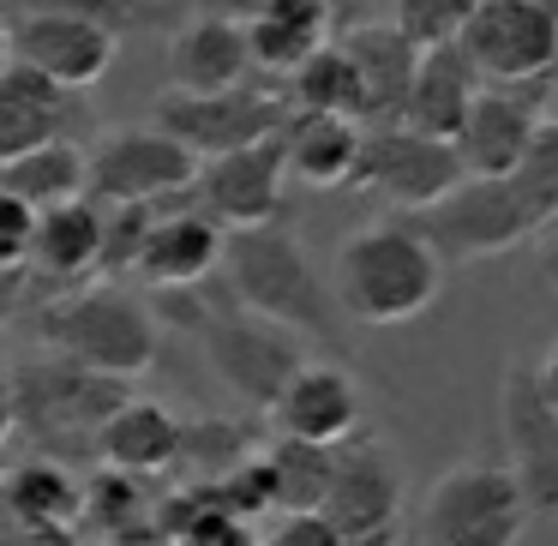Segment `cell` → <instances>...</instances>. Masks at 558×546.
Instances as JSON below:
<instances>
[{
  "label": "cell",
  "mask_w": 558,
  "mask_h": 546,
  "mask_svg": "<svg viewBox=\"0 0 558 546\" xmlns=\"http://www.w3.org/2000/svg\"><path fill=\"white\" fill-rule=\"evenodd\" d=\"M553 210H558V114H546L522 169L493 174V181H462L450 198H438L433 210H421L409 222L426 234V246L445 265H474V258H498L510 246L534 241Z\"/></svg>",
  "instance_id": "obj_1"
},
{
  "label": "cell",
  "mask_w": 558,
  "mask_h": 546,
  "mask_svg": "<svg viewBox=\"0 0 558 546\" xmlns=\"http://www.w3.org/2000/svg\"><path fill=\"white\" fill-rule=\"evenodd\" d=\"M445 289V258L426 246V234L409 217H378L366 229L342 234L337 265H330V294L337 313L354 325H409Z\"/></svg>",
  "instance_id": "obj_2"
},
{
  "label": "cell",
  "mask_w": 558,
  "mask_h": 546,
  "mask_svg": "<svg viewBox=\"0 0 558 546\" xmlns=\"http://www.w3.org/2000/svg\"><path fill=\"white\" fill-rule=\"evenodd\" d=\"M43 354H61L73 366H90L102 378L133 385L138 373L157 366V313L121 282H85L66 294H43L31 313Z\"/></svg>",
  "instance_id": "obj_3"
},
{
  "label": "cell",
  "mask_w": 558,
  "mask_h": 546,
  "mask_svg": "<svg viewBox=\"0 0 558 546\" xmlns=\"http://www.w3.org/2000/svg\"><path fill=\"white\" fill-rule=\"evenodd\" d=\"M222 282H229V301L241 313H258L270 325L294 330V337H318L337 342L342 313L330 282L313 270L306 246L294 241L282 222H265V229H241L222 246Z\"/></svg>",
  "instance_id": "obj_4"
},
{
  "label": "cell",
  "mask_w": 558,
  "mask_h": 546,
  "mask_svg": "<svg viewBox=\"0 0 558 546\" xmlns=\"http://www.w3.org/2000/svg\"><path fill=\"white\" fill-rule=\"evenodd\" d=\"M162 301V318L169 325H181L186 337L198 342V354L210 361V373L222 378V385L234 390L241 402H253L258 414H270V402H277V390L294 378V366L306 361L301 337L282 325H270V318L258 313H241V306L229 301V294H157Z\"/></svg>",
  "instance_id": "obj_5"
},
{
  "label": "cell",
  "mask_w": 558,
  "mask_h": 546,
  "mask_svg": "<svg viewBox=\"0 0 558 546\" xmlns=\"http://www.w3.org/2000/svg\"><path fill=\"white\" fill-rule=\"evenodd\" d=\"M534 510L505 462H457L426 486L421 546H517Z\"/></svg>",
  "instance_id": "obj_6"
},
{
  "label": "cell",
  "mask_w": 558,
  "mask_h": 546,
  "mask_svg": "<svg viewBox=\"0 0 558 546\" xmlns=\"http://www.w3.org/2000/svg\"><path fill=\"white\" fill-rule=\"evenodd\" d=\"M133 390L121 378H102L90 366H73L61 354H37V361L13 366V409H19V433L31 445H97L102 421H109Z\"/></svg>",
  "instance_id": "obj_7"
},
{
  "label": "cell",
  "mask_w": 558,
  "mask_h": 546,
  "mask_svg": "<svg viewBox=\"0 0 558 546\" xmlns=\"http://www.w3.org/2000/svg\"><path fill=\"white\" fill-rule=\"evenodd\" d=\"M289 121V97L270 78H253L241 90H217V97H186V90H162L157 109H150V126L169 133L181 150H193L198 162L229 157V150L265 145V138L282 133Z\"/></svg>",
  "instance_id": "obj_8"
},
{
  "label": "cell",
  "mask_w": 558,
  "mask_h": 546,
  "mask_svg": "<svg viewBox=\"0 0 558 546\" xmlns=\"http://www.w3.org/2000/svg\"><path fill=\"white\" fill-rule=\"evenodd\" d=\"M457 49L469 54L481 85L558 78V0H481Z\"/></svg>",
  "instance_id": "obj_9"
},
{
  "label": "cell",
  "mask_w": 558,
  "mask_h": 546,
  "mask_svg": "<svg viewBox=\"0 0 558 546\" xmlns=\"http://www.w3.org/2000/svg\"><path fill=\"white\" fill-rule=\"evenodd\" d=\"M318 517L342 534V546H402L409 529V493H402V469L373 433L349 438L337 450V474Z\"/></svg>",
  "instance_id": "obj_10"
},
{
  "label": "cell",
  "mask_w": 558,
  "mask_h": 546,
  "mask_svg": "<svg viewBox=\"0 0 558 546\" xmlns=\"http://www.w3.org/2000/svg\"><path fill=\"white\" fill-rule=\"evenodd\" d=\"M462 181H469V174H462L457 145L426 138V133H414V126H366L354 186L373 193V198H385L397 217L433 210L438 198H450Z\"/></svg>",
  "instance_id": "obj_11"
},
{
  "label": "cell",
  "mask_w": 558,
  "mask_h": 546,
  "mask_svg": "<svg viewBox=\"0 0 558 546\" xmlns=\"http://www.w3.org/2000/svg\"><path fill=\"white\" fill-rule=\"evenodd\" d=\"M198 181V157L157 126H121L90 145V198L97 205H174Z\"/></svg>",
  "instance_id": "obj_12"
},
{
  "label": "cell",
  "mask_w": 558,
  "mask_h": 546,
  "mask_svg": "<svg viewBox=\"0 0 558 546\" xmlns=\"http://www.w3.org/2000/svg\"><path fill=\"white\" fill-rule=\"evenodd\" d=\"M265 421L277 426V438L342 450L349 438L366 433V397H361V385H354L349 366L313 361V354H306V361L294 366V378L277 390V402H270Z\"/></svg>",
  "instance_id": "obj_13"
},
{
  "label": "cell",
  "mask_w": 558,
  "mask_h": 546,
  "mask_svg": "<svg viewBox=\"0 0 558 546\" xmlns=\"http://www.w3.org/2000/svg\"><path fill=\"white\" fill-rule=\"evenodd\" d=\"M282 193H289V169H282L277 138L198 162V181H193V205L205 210L222 234L282 222Z\"/></svg>",
  "instance_id": "obj_14"
},
{
  "label": "cell",
  "mask_w": 558,
  "mask_h": 546,
  "mask_svg": "<svg viewBox=\"0 0 558 546\" xmlns=\"http://www.w3.org/2000/svg\"><path fill=\"white\" fill-rule=\"evenodd\" d=\"M558 78H541V85H481L469 121L457 133V157L469 181H493V174L522 169L534 133L546 121V97H553Z\"/></svg>",
  "instance_id": "obj_15"
},
{
  "label": "cell",
  "mask_w": 558,
  "mask_h": 546,
  "mask_svg": "<svg viewBox=\"0 0 558 546\" xmlns=\"http://www.w3.org/2000/svg\"><path fill=\"white\" fill-rule=\"evenodd\" d=\"M114 54H121V37H109L102 25H85L73 13H25L19 7V19H13V61L25 73L49 78L66 97L102 85Z\"/></svg>",
  "instance_id": "obj_16"
},
{
  "label": "cell",
  "mask_w": 558,
  "mask_h": 546,
  "mask_svg": "<svg viewBox=\"0 0 558 546\" xmlns=\"http://www.w3.org/2000/svg\"><path fill=\"white\" fill-rule=\"evenodd\" d=\"M222 246H229V234H222L217 222L193 205V193H186V198H174V205L150 210V229H145V246H138L133 277L145 282L150 294L205 289L222 270Z\"/></svg>",
  "instance_id": "obj_17"
},
{
  "label": "cell",
  "mask_w": 558,
  "mask_h": 546,
  "mask_svg": "<svg viewBox=\"0 0 558 546\" xmlns=\"http://www.w3.org/2000/svg\"><path fill=\"white\" fill-rule=\"evenodd\" d=\"M498 421H505V469L517 474L529 510L534 517H558V414L541 402L529 366L505 373Z\"/></svg>",
  "instance_id": "obj_18"
},
{
  "label": "cell",
  "mask_w": 558,
  "mask_h": 546,
  "mask_svg": "<svg viewBox=\"0 0 558 546\" xmlns=\"http://www.w3.org/2000/svg\"><path fill=\"white\" fill-rule=\"evenodd\" d=\"M337 49L349 54L354 78H361V126H397L402 102H409V85H414V66H421V49L390 19L349 25L337 37Z\"/></svg>",
  "instance_id": "obj_19"
},
{
  "label": "cell",
  "mask_w": 558,
  "mask_h": 546,
  "mask_svg": "<svg viewBox=\"0 0 558 546\" xmlns=\"http://www.w3.org/2000/svg\"><path fill=\"white\" fill-rule=\"evenodd\" d=\"M253 54H246V31L217 13H193L174 25L169 37V90L186 97H217V90L253 85Z\"/></svg>",
  "instance_id": "obj_20"
},
{
  "label": "cell",
  "mask_w": 558,
  "mask_h": 546,
  "mask_svg": "<svg viewBox=\"0 0 558 546\" xmlns=\"http://www.w3.org/2000/svg\"><path fill=\"white\" fill-rule=\"evenodd\" d=\"M181 433L186 421L157 397H126L121 409L102 421L97 433V457L102 469L133 474V481H162V474L181 469Z\"/></svg>",
  "instance_id": "obj_21"
},
{
  "label": "cell",
  "mask_w": 558,
  "mask_h": 546,
  "mask_svg": "<svg viewBox=\"0 0 558 546\" xmlns=\"http://www.w3.org/2000/svg\"><path fill=\"white\" fill-rule=\"evenodd\" d=\"M31 282L66 294L102 277V205L97 198H73L37 217V246H31Z\"/></svg>",
  "instance_id": "obj_22"
},
{
  "label": "cell",
  "mask_w": 558,
  "mask_h": 546,
  "mask_svg": "<svg viewBox=\"0 0 558 546\" xmlns=\"http://www.w3.org/2000/svg\"><path fill=\"white\" fill-rule=\"evenodd\" d=\"M361 121H342V114H301L289 109L277 145H282V169L289 181L313 186V193H337V186H354V169H361Z\"/></svg>",
  "instance_id": "obj_23"
},
{
  "label": "cell",
  "mask_w": 558,
  "mask_h": 546,
  "mask_svg": "<svg viewBox=\"0 0 558 546\" xmlns=\"http://www.w3.org/2000/svg\"><path fill=\"white\" fill-rule=\"evenodd\" d=\"M474 97H481V73L469 66V54H462L457 43H450V49H426L421 66H414V85H409V102H402L397 126H414V133H426V138L457 145Z\"/></svg>",
  "instance_id": "obj_24"
},
{
  "label": "cell",
  "mask_w": 558,
  "mask_h": 546,
  "mask_svg": "<svg viewBox=\"0 0 558 546\" xmlns=\"http://www.w3.org/2000/svg\"><path fill=\"white\" fill-rule=\"evenodd\" d=\"M78 529H97V546H157L162 541V493H150V481L102 469L97 481H85Z\"/></svg>",
  "instance_id": "obj_25"
},
{
  "label": "cell",
  "mask_w": 558,
  "mask_h": 546,
  "mask_svg": "<svg viewBox=\"0 0 558 546\" xmlns=\"http://www.w3.org/2000/svg\"><path fill=\"white\" fill-rule=\"evenodd\" d=\"M0 193L25 198L37 217L54 205H73V198H90V150L78 138H49L25 157L0 162Z\"/></svg>",
  "instance_id": "obj_26"
},
{
  "label": "cell",
  "mask_w": 558,
  "mask_h": 546,
  "mask_svg": "<svg viewBox=\"0 0 558 546\" xmlns=\"http://www.w3.org/2000/svg\"><path fill=\"white\" fill-rule=\"evenodd\" d=\"M66 114H73V97L13 61V73L0 78V162L25 157L49 138H66Z\"/></svg>",
  "instance_id": "obj_27"
},
{
  "label": "cell",
  "mask_w": 558,
  "mask_h": 546,
  "mask_svg": "<svg viewBox=\"0 0 558 546\" xmlns=\"http://www.w3.org/2000/svg\"><path fill=\"white\" fill-rule=\"evenodd\" d=\"M330 43V0H289L282 13L246 25V54L258 78H289Z\"/></svg>",
  "instance_id": "obj_28"
},
{
  "label": "cell",
  "mask_w": 558,
  "mask_h": 546,
  "mask_svg": "<svg viewBox=\"0 0 558 546\" xmlns=\"http://www.w3.org/2000/svg\"><path fill=\"white\" fill-rule=\"evenodd\" d=\"M7 493H13L25 529H78V510H85V481L66 469L61 457H25L13 474H7Z\"/></svg>",
  "instance_id": "obj_29"
},
{
  "label": "cell",
  "mask_w": 558,
  "mask_h": 546,
  "mask_svg": "<svg viewBox=\"0 0 558 546\" xmlns=\"http://www.w3.org/2000/svg\"><path fill=\"white\" fill-rule=\"evenodd\" d=\"M162 546H258V529L222 510L205 486L162 493Z\"/></svg>",
  "instance_id": "obj_30"
},
{
  "label": "cell",
  "mask_w": 558,
  "mask_h": 546,
  "mask_svg": "<svg viewBox=\"0 0 558 546\" xmlns=\"http://www.w3.org/2000/svg\"><path fill=\"white\" fill-rule=\"evenodd\" d=\"M282 97L301 114H342V121H361V78H354L349 54L337 49V37L301 66V73L282 78Z\"/></svg>",
  "instance_id": "obj_31"
},
{
  "label": "cell",
  "mask_w": 558,
  "mask_h": 546,
  "mask_svg": "<svg viewBox=\"0 0 558 546\" xmlns=\"http://www.w3.org/2000/svg\"><path fill=\"white\" fill-rule=\"evenodd\" d=\"M265 469H270V493H277V517L282 510H325L330 474H337V450L294 445V438H270Z\"/></svg>",
  "instance_id": "obj_32"
},
{
  "label": "cell",
  "mask_w": 558,
  "mask_h": 546,
  "mask_svg": "<svg viewBox=\"0 0 558 546\" xmlns=\"http://www.w3.org/2000/svg\"><path fill=\"white\" fill-rule=\"evenodd\" d=\"M253 438H246L241 421H222V414H205V421H186L181 433V469L193 474V486H217L253 457Z\"/></svg>",
  "instance_id": "obj_33"
},
{
  "label": "cell",
  "mask_w": 558,
  "mask_h": 546,
  "mask_svg": "<svg viewBox=\"0 0 558 546\" xmlns=\"http://www.w3.org/2000/svg\"><path fill=\"white\" fill-rule=\"evenodd\" d=\"M481 0H390V25L414 43V49H450L462 43V25L474 19Z\"/></svg>",
  "instance_id": "obj_34"
},
{
  "label": "cell",
  "mask_w": 558,
  "mask_h": 546,
  "mask_svg": "<svg viewBox=\"0 0 558 546\" xmlns=\"http://www.w3.org/2000/svg\"><path fill=\"white\" fill-rule=\"evenodd\" d=\"M25 13H73L85 25H102L109 37H126V31L150 25V19H169L162 0H19Z\"/></svg>",
  "instance_id": "obj_35"
},
{
  "label": "cell",
  "mask_w": 558,
  "mask_h": 546,
  "mask_svg": "<svg viewBox=\"0 0 558 546\" xmlns=\"http://www.w3.org/2000/svg\"><path fill=\"white\" fill-rule=\"evenodd\" d=\"M31 246H37V210H31L25 198L0 193V270H13V277H25Z\"/></svg>",
  "instance_id": "obj_36"
},
{
  "label": "cell",
  "mask_w": 558,
  "mask_h": 546,
  "mask_svg": "<svg viewBox=\"0 0 558 546\" xmlns=\"http://www.w3.org/2000/svg\"><path fill=\"white\" fill-rule=\"evenodd\" d=\"M258 546H342V534L330 529L318 510H282V517L258 534Z\"/></svg>",
  "instance_id": "obj_37"
},
{
  "label": "cell",
  "mask_w": 558,
  "mask_h": 546,
  "mask_svg": "<svg viewBox=\"0 0 558 546\" xmlns=\"http://www.w3.org/2000/svg\"><path fill=\"white\" fill-rule=\"evenodd\" d=\"M289 0H210L205 13H217V19H229V25H258V19H270V13H282Z\"/></svg>",
  "instance_id": "obj_38"
},
{
  "label": "cell",
  "mask_w": 558,
  "mask_h": 546,
  "mask_svg": "<svg viewBox=\"0 0 558 546\" xmlns=\"http://www.w3.org/2000/svg\"><path fill=\"white\" fill-rule=\"evenodd\" d=\"M529 378H534V390H541V402L558 414V342H546V354L529 366Z\"/></svg>",
  "instance_id": "obj_39"
},
{
  "label": "cell",
  "mask_w": 558,
  "mask_h": 546,
  "mask_svg": "<svg viewBox=\"0 0 558 546\" xmlns=\"http://www.w3.org/2000/svg\"><path fill=\"white\" fill-rule=\"evenodd\" d=\"M534 258H541V277H546V289H558V210L546 217V229L534 234Z\"/></svg>",
  "instance_id": "obj_40"
},
{
  "label": "cell",
  "mask_w": 558,
  "mask_h": 546,
  "mask_svg": "<svg viewBox=\"0 0 558 546\" xmlns=\"http://www.w3.org/2000/svg\"><path fill=\"white\" fill-rule=\"evenodd\" d=\"M25 517H19L13 493H7V474H0V546H25Z\"/></svg>",
  "instance_id": "obj_41"
},
{
  "label": "cell",
  "mask_w": 558,
  "mask_h": 546,
  "mask_svg": "<svg viewBox=\"0 0 558 546\" xmlns=\"http://www.w3.org/2000/svg\"><path fill=\"white\" fill-rule=\"evenodd\" d=\"M25 294H31V277H13V270H0V325H13V318H19Z\"/></svg>",
  "instance_id": "obj_42"
},
{
  "label": "cell",
  "mask_w": 558,
  "mask_h": 546,
  "mask_svg": "<svg viewBox=\"0 0 558 546\" xmlns=\"http://www.w3.org/2000/svg\"><path fill=\"white\" fill-rule=\"evenodd\" d=\"M19 433V409H13V373H0V450H7V438Z\"/></svg>",
  "instance_id": "obj_43"
},
{
  "label": "cell",
  "mask_w": 558,
  "mask_h": 546,
  "mask_svg": "<svg viewBox=\"0 0 558 546\" xmlns=\"http://www.w3.org/2000/svg\"><path fill=\"white\" fill-rule=\"evenodd\" d=\"M13 73V19L0 13V78Z\"/></svg>",
  "instance_id": "obj_44"
}]
</instances>
